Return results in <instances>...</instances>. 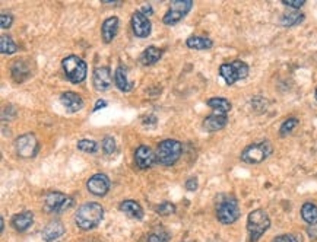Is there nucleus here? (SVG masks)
<instances>
[{"mask_svg":"<svg viewBox=\"0 0 317 242\" xmlns=\"http://www.w3.org/2000/svg\"><path fill=\"white\" fill-rule=\"evenodd\" d=\"M104 218V209L98 203H85L78 209L75 215V222L76 225L84 230L94 229L101 223Z\"/></svg>","mask_w":317,"mask_h":242,"instance_id":"obj_1","label":"nucleus"},{"mask_svg":"<svg viewBox=\"0 0 317 242\" xmlns=\"http://www.w3.org/2000/svg\"><path fill=\"white\" fill-rule=\"evenodd\" d=\"M155 155H157V162H159L161 165L171 167L182 156V143L174 139L162 140L158 145Z\"/></svg>","mask_w":317,"mask_h":242,"instance_id":"obj_2","label":"nucleus"},{"mask_svg":"<svg viewBox=\"0 0 317 242\" xmlns=\"http://www.w3.org/2000/svg\"><path fill=\"white\" fill-rule=\"evenodd\" d=\"M269 226H270V219H269L268 213L262 209L253 210L247 219V230L250 235V241H259L262 238V235L269 229Z\"/></svg>","mask_w":317,"mask_h":242,"instance_id":"obj_3","label":"nucleus"},{"mask_svg":"<svg viewBox=\"0 0 317 242\" xmlns=\"http://www.w3.org/2000/svg\"><path fill=\"white\" fill-rule=\"evenodd\" d=\"M273 147L270 145L269 140H262L259 143L255 145L247 146L241 153V159L247 164H262L265 159H268V156L272 153Z\"/></svg>","mask_w":317,"mask_h":242,"instance_id":"obj_4","label":"nucleus"},{"mask_svg":"<svg viewBox=\"0 0 317 242\" xmlns=\"http://www.w3.org/2000/svg\"><path fill=\"white\" fill-rule=\"evenodd\" d=\"M63 70L72 84H81L86 77V64L78 56H69L63 60Z\"/></svg>","mask_w":317,"mask_h":242,"instance_id":"obj_5","label":"nucleus"},{"mask_svg":"<svg viewBox=\"0 0 317 242\" xmlns=\"http://www.w3.org/2000/svg\"><path fill=\"white\" fill-rule=\"evenodd\" d=\"M221 77L227 82V85H232L237 80H241L249 74V66L241 60H234L231 63H224L220 67Z\"/></svg>","mask_w":317,"mask_h":242,"instance_id":"obj_6","label":"nucleus"},{"mask_svg":"<svg viewBox=\"0 0 317 242\" xmlns=\"http://www.w3.org/2000/svg\"><path fill=\"white\" fill-rule=\"evenodd\" d=\"M217 218L224 225H231L240 218V209L237 205V200L228 197L225 200H221L217 206Z\"/></svg>","mask_w":317,"mask_h":242,"instance_id":"obj_7","label":"nucleus"},{"mask_svg":"<svg viewBox=\"0 0 317 242\" xmlns=\"http://www.w3.org/2000/svg\"><path fill=\"white\" fill-rule=\"evenodd\" d=\"M192 8H193L192 0H174L171 3L170 11L165 13V16L162 18V22L165 25L177 24L183 19L187 13L190 12Z\"/></svg>","mask_w":317,"mask_h":242,"instance_id":"obj_8","label":"nucleus"},{"mask_svg":"<svg viewBox=\"0 0 317 242\" xmlns=\"http://www.w3.org/2000/svg\"><path fill=\"white\" fill-rule=\"evenodd\" d=\"M74 200L63 193H50L44 198V210L47 213H61L72 206Z\"/></svg>","mask_w":317,"mask_h":242,"instance_id":"obj_9","label":"nucleus"},{"mask_svg":"<svg viewBox=\"0 0 317 242\" xmlns=\"http://www.w3.org/2000/svg\"><path fill=\"white\" fill-rule=\"evenodd\" d=\"M15 147H16V153L22 157H34L38 153V145L37 137L34 134H24L19 136L15 142Z\"/></svg>","mask_w":317,"mask_h":242,"instance_id":"obj_10","label":"nucleus"},{"mask_svg":"<svg viewBox=\"0 0 317 242\" xmlns=\"http://www.w3.org/2000/svg\"><path fill=\"white\" fill-rule=\"evenodd\" d=\"M86 187L94 195H105L110 190V180L104 174H95L88 180Z\"/></svg>","mask_w":317,"mask_h":242,"instance_id":"obj_11","label":"nucleus"},{"mask_svg":"<svg viewBox=\"0 0 317 242\" xmlns=\"http://www.w3.org/2000/svg\"><path fill=\"white\" fill-rule=\"evenodd\" d=\"M134 160H136V165L140 168V170H148L154 165V162L157 160V155L152 152L151 147L148 146H139L134 152Z\"/></svg>","mask_w":317,"mask_h":242,"instance_id":"obj_12","label":"nucleus"},{"mask_svg":"<svg viewBox=\"0 0 317 242\" xmlns=\"http://www.w3.org/2000/svg\"><path fill=\"white\" fill-rule=\"evenodd\" d=\"M132 28H133L134 35L139 38H147L151 34V22L148 19L147 15L137 11L132 16Z\"/></svg>","mask_w":317,"mask_h":242,"instance_id":"obj_13","label":"nucleus"},{"mask_svg":"<svg viewBox=\"0 0 317 242\" xmlns=\"http://www.w3.org/2000/svg\"><path fill=\"white\" fill-rule=\"evenodd\" d=\"M92 82L97 91H105L113 85V79H111V72L109 67H97L94 72Z\"/></svg>","mask_w":317,"mask_h":242,"instance_id":"obj_14","label":"nucleus"},{"mask_svg":"<svg viewBox=\"0 0 317 242\" xmlns=\"http://www.w3.org/2000/svg\"><path fill=\"white\" fill-rule=\"evenodd\" d=\"M227 123H228L227 114L214 112L203 120V129L206 132H218V130L224 129L227 126Z\"/></svg>","mask_w":317,"mask_h":242,"instance_id":"obj_15","label":"nucleus"},{"mask_svg":"<svg viewBox=\"0 0 317 242\" xmlns=\"http://www.w3.org/2000/svg\"><path fill=\"white\" fill-rule=\"evenodd\" d=\"M61 104L63 107L67 109L69 112H76V111H81L84 108V99L79 97L78 94L75 92H64L61 94L60 97Z\"/></svg>","mask_w":317,"mask_h":242,"instance_id":"obj_16","label":"nucleus"},{"mask_svg":"<svg viewBox=\"0 0 317 242\" xmlns=\"http://www.w3.org/2000/svg\"><path fill=\"white\" fill-rule=\"evenodd\" d=\"M117 31H119V19L116 16L105 19L101 26V34H102L104 43H111L114 36L117 35Z\"/></svg>","mask_w":317,"mask_h":242,"instance_id":"obj_17","label":"nucleus"},{"mask_svg":"<svg viewBox=\"0 0 317 242\" xmlns=\"http://www.w3.org/2000/svg\"><path fill=\"white\" fill-rule=\"evenodd\" d=\"M64 226L61 222H50L49 225L43 229V239L47 242H53L56 241L57 238H60L61 235L64 233Z\"/></svg>","mask_w":317,"mask_h":242,"instance_id":"obj_18","label":"nucleus"},{"mask_svg":"<svg viewBox=\"0 0 317 242\" xmlns=\"http://www.w3.org/2000/svg\"><path fill=\"white\" fill-rule=\"evenodd\" d=\"M34 222V215L32 212H22L19 215H15L12 219V225L18 232H25L26 229L31 228Z\"/></svg>","mask_w":317,"mask_h":242,"instance_id":"obj_19","label":"nucleus"},{"mask_svg":"<svg viewBox=\"0 0 317 242\" xmlns=\"http://www.w3.org/2000/svg\"><path fill=\"white\" fill-rule=\"evenodd\" d=\"M120 210L124 215L130 216L133 219H142L144 218V209L140 207L139 203H136L134 200H126L120 205Z\"/></svg>","mask_w":317,"mask_h":242,"instance_id":"obj_20","label":"nucleus"},{"mask_svg":"<svg viewBox=\"0 0 317 242\" xmlns=\"http://www.w3.org/2000/svg\"><path fill=\"white\" fill-rule=\"evenodd\" d=\"M114 84L123 92H129L133 88V85L127 79V73H126V69L123 66H119L116 69V73H114Z\"/></svg>","mask_w":317,"mask_h":242,"instance_id":"obj_21","label":"nucleus"},{"mask_svg":"<svg viewBox=\"0 0 317 242\" xmlns=\"http://www.w3.org/2000/svg\"><path fill=\"white\" fill-rule=\"evenodd\" d=\"M212 39H209L206 36H199V35H192L187 38L186 41V46L189 49L193 50H209L212 47Z\"/></svg>","mask_w":317,"mask_h":242,"instance_id":"obj_22","label":"nucleus"},{"mask_svg":"<svg viewBox=\"0 0 317 242\" xmlns=\"http://www.w3.org/2000/svg\"><path fill=\"white\" fill-rule=\"evenodd\" d=\"M161 56H162V50H159L158 47L151 46V47H148V49L142 53L140 61H142V64L151 66V64H155V63L161 59Z\"/></svg>","mask_w":317,"mask_h":242,"instance_id":"obj_23","label":"nucleus"},{"mask_svg":"<svg viewBox=\"0 0 317 242\" xmlns=\"http://www.w3.org/2000/svg\"><path fill=\"white\" fill-rule=\"evenodd\" d=\"M207 105L215 112H221V114H227L231 109V102L225 98H210L207 99Z\"/></svg>","mask_w":317,"mask_h":242,"instance_id":"obj_24","label":"nucleus"},{"mask_svg":"<svg viewBox=\"0 0 317 242\" xmlns=\"http://www.w3.org/2000/svg\"><path fill=\"white\" fill-rule=\"evenodd\" d=\"M304 21V15L298 11H291L282 15L280 18V25L282 26H295V25L301 24Z\"/></svg>","mask_w":317,"mask_h":242,"instance_id":"obj_25","label":"nucleus"},{"mask_svg":"<svg viewBox=\"0 0 317 242\" xmlns=\"http://www.w3.org/2000/svg\"><path fill=\"white\" fill-rule=\"evenodd\" d=\"M12 76L16 82H22L29 76V67L24 61H16L12 66Z\"/></svg>","mask_w":317,"mask_h":242,"instance_id":"obj_26","label":"nucleus"},{"mask_svg":"<svg viewBox=\"0 0 317 242\" xmlns=\"http://www.w3.org/2000/svg\"><path fill=\"white\" fill-rule=\"evenodd\" d=\"M301 218L304 219L308 225H313L317 222V206L313 203H305L301 207Z\"/></svg>","mask_w":317,"mask_h":242,"instance_id":"obj_27","label":"nucleus"},{"mask_svg":"<svg viewBox=\"0 0 317 242\" xmlns=\"http://www.w3.org/2000/svg\"><path fill=\"white\" fill-rule=\"evenodd\" d=\"M0 51L3 54H13L18 51V46L13 43V39L11 36L2 35L0 36Z\"/></svg>","mask_w":317,"mask_h":242,"instance_id":"obj_28","label":"nucleus"},{"mask_svg":"<svg viewBox=\"0 0 317 242\" xmlns=\"http://www.w3.org/2000/svg\"><path fill=\"white\" fill-rule=\"evenodd\" d=\"M78 149L81 152H85V153H95L98 150V145L95 140H91V139H82L78 142Z\"/></svg>","mask_w":317,"mask_h":242,"instance_id":"obj_29","label":"nucleus"},{"mask_svg":"<svg viewBox=\"0 0 317 242\" xmlns=\"http://www.w3.org/2000/svg\"><path fill=\"white\" fill-rule=\"evenodd\" d=\"M170 235L164 229H157L148 235V242H168Z\"/></svg>","mask_w":317,"mask_h":242,"instance_id":"obj_30","label":"nucleus"},{"mask_svg":"<svg viewBox=\"0 0 317 242\" xmlns=\"http://www.w3.org/2000/svg\"><path fill=\"white\" fill-rule=\"evenodd\" d=\"M297 124H298V120H297L295 117H290L288 120L284 121V123H282V126H280V129H279L280 136H287V134L291 133L294 129L297 127Z\"/></svg>","mask_w":317,"mask_h":242,"instance_id":"obj_31","label":"nucleus"},{"mask_svg":"<svg viewBox=\"0 0 317 242\" xmlns=\"http://www.w3.org/2000/svg\"><path fill=\"white\" fill-rule=\"evenodd\" d=\"M157 213L161 215V216H170L172 213H175V206H174L172 203L165 201V203H162L161 206L157 207Z\"/></svg>","mask_w":317,"mask_h":242,"instance_id":"obj_32","label":"nucleus"},{"mask_svg":"<svg viewBox=\"0 0 317 242\" xmlns=\"http://www.w3.org/2000/svg\"><path fill=\"white\" fill-rule=\"evenodd\" d=\"M102 150H104V153H107V155H113V153L116 152V140H114L111 136H107V137L104 139V142H102Z\"/></svg>","mask_w":317,"mask_h":242,"instance_id":"obj_33","label":"nucleus"},{"mask_svg":"<svg viewBox=\"0 0 317 242\" xmlns=\"http://www.w3.org/2000/svg\"><path fill=\"white\" fill-rule=\"evenodd\" d=\"M13 22V16L11 13H6L3 12L0 15V25H2V28H9Z\"/></svg>","mask_w":317,"mask_h":242,"instance_id":"obj_34","label":"nucleus"},{"mask_svg":"<svg viewBox=\"0 0 317 242\" xmlns=\"http://www.w3.org/2000/svg\"><path fill=\"white\" fill-rule=\"evenodd\" d=\"M272 242H298L297 236L295 235H291V233H285V235H280V236H276L273 238Z\"/></svg>","mask_w":317,"mask_h":242,"instance_id":"obj_35","label":"nucleus"},{"mask_svg":"<svg viewBox=\"0 0 317 242\" xmlns=\"http://www.w3.org/2000/svg\"><path fill=\"white\" fill-rule=\"evenodd\" d=\"M282 3L288 8H294V9H300L301 6H304V0H282Z\"/></svg>","mask_w":317,"mask_h":242,"instance_id":"obj_36","label":"nucleus"},{"mask_svg":"<svg viewBox=\"0 0 317 242\" xmlns=\"http://www.w3.org/2000/svg\"><path fill=\"white\" fill-rule=\"evenodd\" d=\"M307 235L310 239H317V222L313 225H308L307 228Z\"/></svg>","mask_w":317,"mask_h":242,"instance_id":"obj_37","label":"nucleus"},{"mask_svg":"<svg viewBox=\"0 0 317 242\" xmlns=\"http://www.w3.org/2000/svg\"><path fill=\"white\" fill-rule=\"evenodd\" d=\"M186 188H187L189 191H195V190H197V180H196V177H190V178L186 181Z\"/></svg>","mask_w":317,"mask_h":242,"instance_id":"obj_38","label":"nucleus"},{"mask_svg":"<svg viewBox=\"0 0 317 242\" xmlns=\"http://www.w3.org/2000/svg\"><path fill=\"white\" fill-rule=\"evenodd\" d=\"M107 107V101H104V99H98L97 104H95V107H94V111H98L99 108H105Z\"/></svg>","mask_w":317,"mask_h":242,"instance_id":"obj_39","label":"nucleus"},{"mask_svg":"<svg viewBox=\"0 0 317 242\" xmlns=\"http://www.w3.org/2000/svg\"><path fill=\"white\" fill-rule=\"evenodd\" d=\"M142 11H144V15H152V8H151V6H149V5H145V6H144V8H142Z\"/></svg>","mask_w":317,"mask_h":242,"instance_id":"obj_40","label":"nucleus"},{"mask_svg":"<svg viewBox=\"0 0 317 242\" xmlns=\"http://www.w3.org/2000/svg\"><path fill=\"white\" fill-rule=\"evenodd\" d=\"M0 222H2V233H3V230H5V219L2 218L0 219Z\"/></svg>","mask_w":317,"mask_h":242,"instance_id":"obj_41","label":"nucleus"},{"mask_svg":"<svg viewBox=\"0 0 317 242\" xmlns=\"http://www.w3.org/2000/svg\"><path fill=\"white\" fill-rule=\"evenodd\" d=\"M314 97H316V99H317V88H316V92H314Z\"/></svg>","mask_w":317,"mask_h":242,"instance_id":"obj_42","label":"nucleus"}]
</instances>
